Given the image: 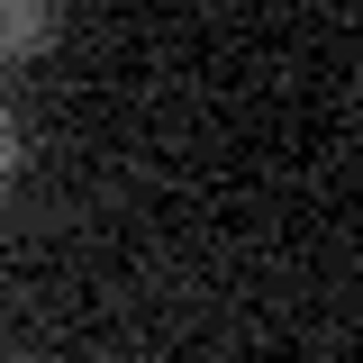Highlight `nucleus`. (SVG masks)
Returning <instances> with one entry per match:
<instances>
[{
	"mask_svg": "<svg viewBox=\"0 0 363 363\" xmlns=\"http://www.w3.org/2000/svg\"><path fill=\"white\" fill-rule=\"evenodd\" d=\"M55 28H64L55 0H0V55H37Z\"/></svg>",
	"mask_w": 363,
	"mask_h": 363,
	"instance_id": "f257e3e1",
	"label": "nucleus"
},
{
	"mask_svg": "<svg viewBox=\"0 0 363 363\" xmlns=\"http://www.w3.org/2000/svg\"><path fill=\"white\" fill-rule=\"evenodd\" d=\"M9 145H18V136H9V109H0V182H9Z\"/></svg>",
	"mask_w": 363,
	"mask_h": 363,
	"instance_id": "f03ea898",
	"label": "nucleus"
}]
</instances>
